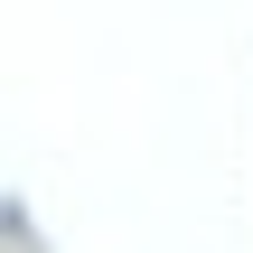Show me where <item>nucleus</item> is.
I'll return each mask as SVG.
<instances>
[]
</instances>
